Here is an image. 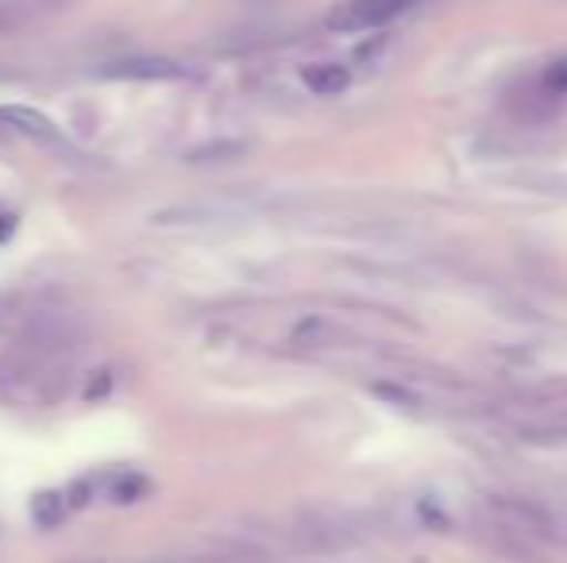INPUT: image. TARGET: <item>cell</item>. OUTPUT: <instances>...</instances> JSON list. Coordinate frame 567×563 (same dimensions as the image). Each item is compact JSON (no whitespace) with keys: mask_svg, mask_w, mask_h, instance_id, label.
<instances>
[{"mask_svg":"<svg viewBox=\"0 0 567 563\" xmlns=\"http://www.w3.org/2000/svg\"><path fill=\"white\" fill-rule=\"evenodd\" d=\"M12 232H16V217H0V240H8Z\"/></svg>","mask_w":567,"mask_h":563,"instance_id":"obj_9","label":"cell"},{"mask_svg":"<svg viewBox=\"0 0 567 563\" xmlns=\"http://www.w3.org/2000/svg\"><path fill=\"white\" fill-rule=\"evenodd\" d=\"M151 494V482L143 479V475H124V479L113 487V502L116 505H127V502H140V498H147Z\"/></svg>","mask_w":567,"mask_h":563,"instance_id":"obj_7","label":"cell"},{"mask_svg":"<svg viewBox=\"0 0 567 563\" xmlns=\"http://www.w3.org/2000/svg\"><path fill=\"white\" fill-rule=\"evenodd\" d=\"M0 124H8V128L23 132L28 139H39V143H62V132L54 128V124L47 121L43 113H35V108L4 105V108H0Z\"/></svg>","mask_w":567,"mask_h":563,"instance_id":"obj_3","label":"cell"},{"mask_svg":"<svg viewBox=\"0 0 567 563\" xmlns=\"http://www.w3.org/2000/svg\"><path fill=\"white\" fill-rule=\"evenodd\" d=\"M251 155V143L247 139H209L197 143V147L186 150L189 166H220V163H236V158Z\"/></svg>","mask_w":567,"mask_h":563,"instance_id":"obj_5","label":"cell"},{"mask_svg":"<svg viewBox=\"0 0 567 563\" xmlns=\"http://www.w3.org/2000/svg\"><path fill=\"white\" fill-rule=\"evenodd\" d=\"M545 90L553 93V97H564L567 93V59L553 62V66L545 70Z\"/></svg>","mask_w":567,"mask_h":563,"instance_id":"obj_8","label":"cell"},{"mask_svg":"<svg viewBox=\"0 0 567 563\" xmlns=\"http://www.w3.org/2000/svg\"><path fill=\"white\" fill-rule=\"evenodd\" d=\"M421 0H340L332 4V12L324 15V28L337 35H355V31H374L382 23L405 15Z\"/></svg>","mask_w":567,"mask_h":563,"instance_id":"obj_1","label":"cell"},{"mask_svg":"<svg viewBox=\"0 0 567 563\" xmlns=\"http://www.w3.org/2000/svg\"><path fill=\"white\" fill-rule=\"evenodd\" d=\"M28 513H31V525L43 529V533H54V529L66 521L70 502H66V494H59V490H39V494H31Z\"/></svg>","mask_w":567,"mask_h":563,"instance_id":"obj_6","label":"cell"},{"mask_svg":"<svg viewBox=\"0 0 567 563\" xmlns=\"http://www.w3.org/2000/svg\"><path fill=\"white\" fill-rule=\"evenodd\" d=\"M101 77H120V82H174L186 77V66L174 59H120L101 66Z\"/></svg>","mask_w":567,"mask_h":563,"instance_id":"obj_2","label":"cell"},{"mask_svg":"<svg viewBox=\"0 0 567 563\" xmlns=\"http://www.w3.org/2000/svg\"><path fill=\"white\" fill-rule=\"evenodd\" d=\"M301 82H306L309 93H317V97H340L351 85V74L340 62H313V66L301 70Z\"/></svg>","mask_w":567,"mask_h":563,"instance_id":"obj_4","label":"cell"}]
</instances>
